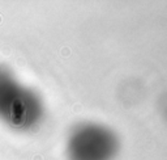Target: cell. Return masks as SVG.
I'll return each mask as SVG.
<instances>
[{
	"label": "cell",
	"mask_w": 167,
	"mask_h": 160,
	"mask_svg": "<svg viewBox=\"0 0 167 160\" xmlns=\"http://www.w3.org/2000/svg\"><path fill=\"white\" fill-rule=\"evenodd\" d=\"M24 98L14 88L11 74L4 68H0V117L9 125H22L25 123L22 105Z\"/></svg>",
	"instance_id": "obj_1"
}]
</instances>
